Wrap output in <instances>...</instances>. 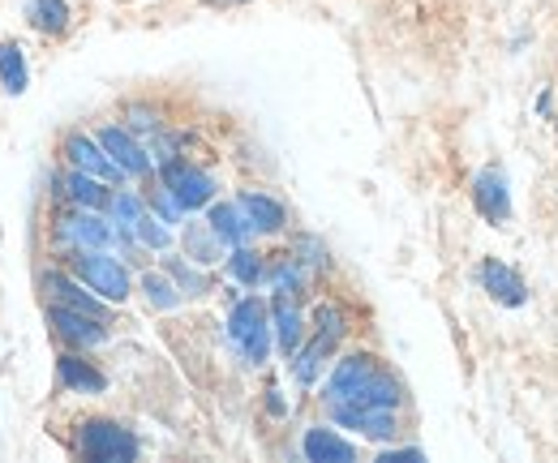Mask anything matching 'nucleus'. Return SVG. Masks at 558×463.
<instances>
[{
    "label": "nucleus",
    "instance_id": "f257e3e1",
    "mask_svg": "<svg viewBox=\"0 0 558 463\" xmlns=\"http://www.w3.org/2000/svg\"><path fill=\"white\" fill-rule=\"evenodd\" d=\"M323 403H327V407H331V403H374V407H396V412H400L404 387H400V378H396L391 369L378 365V356L352 352V356H344V361L331 369V378H327V387H323Z\"/></svg>",
    "mask_w": 558,
    "mask_h": 463
},
{
    "label": "nucleus",
    "instance_id": "f03ea898",
    "mask_svg": "<svg viewBox=\"0 0 558 463\" xmlns=\"http://www.w3.org/2000/svg\"><path fill=\"white\" fill-rule=\"evenodd\" d=\"M271 334H276V322H271V305L263 296H241L232 301L228 309V343L241 352L245 365L263 369L267 356H271Z\"/></svg>",
    "mask_w": 558,
    "mask_h": 463
},
{
    "label": "nucleus",
    "instance_id": "7ed1b4c3",
    "mask_svg": "<svg viewBox=\"0 0 558 463\" xmlns=\"http://www.w3.org/2000/svg\"><path fill=\"white\" fill-rule=\"evenodd\" d=\"M77 455L90 463H134L142 455V442L130 425L95 416L77 425Z\"/></svg>",
    "mask_w": 558,
    "mask_h": 463
},
{
    "label": "nucleus",
    "instance_id": "20e7f679",
    "mask_svg": "<svg viewBox=\"0 0 558 463\" xmlns=\"http://www.w3.org/2000/svg\"><path fill=\"white\" fill-rule=\"evenodd\" d=\"M340 339H344V309H340V305H323V309H318L314 339L301 343L296 356H288V369H292L296 387H314V382H318V374H323L327 356L340 348Z\"/></svg>",
    "mask_w": 558,
    "mask_h": 463
},
{
    "label": "nucleus",
    "instance_id": "39448f33",
    "mask_svg": "<svg viewBox=\"0 0 558 463\" xmlns=\"http://www.w3.org/2000/svg\"><path fill=\"white\" fill-rule=\"evenodd\" d=\"M70 270L86 283V288H90V292H99V296H104V301H112V305L130 301V292H134L130 266L117 263L108 249H73Z\"/></svg>",
    "mask_w": 558,
    "mask_h": 463
},
{
    "label": "nucleus",
    "instance_id": "423d86ee",
    "mask_svg": "<svg viewBox=\"0 0 558 463\" xmlns=\"http://www.w3.org/2000/svg\"><path fill=\"white\" fill-rule=\"evenodd\" d=\"M331 421L340 429H352L356 438H369V442H391L400 434V416L396 407H374V403H331L327 407Z\"/></svg>",
    "mask_w": 558,
    "mask_h": 463
},
{
    "label": "nucleus",
    "instance_id": "0eeeda50",
    "mask_svg": "<svg viewBox=\"0 0 558 463\" xmlns=\"http://www.w3.org/2000/svg\"><path fill=\"white\" fill-rule=\"evenodd\" d=\"M159 185L181 202L185 215H190V210H203V206L215 202V176L203 172V168H194V163H185V159L163 163V168H159Z\"/></svg>",
    "mask_w": 558,
    "mask_h": 463
},
{
    "label": "nucleus",
    "instance_id": "6e6552de",
    "mask_svg": "<svg viewBox=\"0 0 558 463\" xmlns=\"http://www.w3.org/2000/svg\"><path fill=\"white\" fill-rule=\"evenodd\" d=\"M57 245H65L70 254L73 249H108V245H117V223H108L95 210L77 206L73 215L57 219Z\"/></svg>",
    "mask_w": 558,
    "mask_h": 463
},
{
    "label": "nucleus",
    "instance_id": "1a4fd4ad",
    "mask_svg": "<svg viewBox=\"0 0 558 463\" xmlns=\"http://www.w3.org/2000/svg\"><path fill=\"white\" fill-rule=\"evenodd\" d=\"M44 292L52 296V305H70V309H82V314H90V318L112 322V301H104L99 292H90L73 270L70 275L48 270V275H44Z\"/></svg>",
    "mask_w": 558,
    "mask_h": 463
},
{
    "label": "nucleus",
    "instance_id": "9d476101",
    "mask_svg": "<svg viewBox=\"0 0 558 463\" xmlns=\"http://www.w3.org/2000/svg\"><path fill=\"white\" fill-rule=\"evenodd\" d=\"M473 206H477V215L486 219L489 228H502L507 219H511V181H507V172L502 168H477V176H473Z\"/></svg>",
    "mask_w": 558,
    "mask_h": 463
},
{
    "label": "nucleus",
    "instance_id": "9b49d317",
    "mask_svg": "<svg viewBox=\"0 0 558 463\" xmlns=\"http://www.w3.org/2000/svg\"><path fill=\"white\" fill-rule=\"evenodd\" d=\"M477 283H482V292H486L489 301L502 305V309L529 305V283H524V275L511 263H502V258H486V263L477 266Z\"/></svg>",
    "mask_w": 558,
    "mask_h": 463
},
{
    "label": "nucleus",
    "instance_id": "f8f14e48",
    "mask_svg": "<svg viewBox=\"0 0 558 463\" xmlns=\"http://www.w3.org/2000/svg\"><path fill=\"white\" fill-rule=\"evenodd\" d=\"M95 137L104 142V150L112 155V163H117L125 176H134V181H138V176H146V172L155 168L150 150H146V146H142L138 137L125 130V125H104V130L95 133Z\"/></svg>",
    "mask_w": 558,
    "mask_h": 463
},
{
    "label": "nucleus",
    "instance_id": "ddd939ff",
    "mask_svg": "<svg viewBox=\"0 0 558 463\" xmlns=\"http://www.w3.org/2000/svg\"><path fill=\"white\" fill-rule=\"evenodd\" d=\"M61 150H65L70 168H77V172H90V176H99V181H125V172L112 163V155L104 150V142L90 137V133H70Z\"/></svg>",
    "mask_w": 558,
    "mask_h": 463
},
{
    "label": "nucleus",
    "instance_id": "4468645a",
    "mask_svg": "<svg viewBox=\"0 0 558 463\" xmlns=\"http://www.w3.org/2000/svg\"><path fill=\"white\" fill-rule=\"evenodd\" d=\"M48 322H52V331L61 334L70 348H99V343H108V322L90 318L82 309H70V305H52Z\"/></svg>",
    "mask_w": 558,
    "mask_h": 463
},
{
    "label": "nucleus",
    "instance_id": "2eb2a0df",
    "mask_svg": "<svg viewBox=\"0 0 558 463\" xmlns=\"http://www.w3.org/2000/svg\"><path fill=\"white\" fill-rule=\"evenodd\" d=\"M271 322H276V343L283 356H296V348L305 343V314L296 305V292H279L271 296Z\"/></svg>",
    "mask_w": 558,
    "mask_h": 463
},
{
    "label": "nucleus",
    "instance_id": "dca6fc26",
    "mask_svg": "<svg viewBox=\"0 0 558 463\" xmlns=\"http://www.w3.org/2000/svg\"><path fill=\"white\" fill-rule=\"evenodd\" d=\"M207 223L215 228V236H219L228 249H236V245H250V241L258 236L241 202H210V206H207Z\"/></svg>",
    "mask_w": 558,
    "mask_h": 463
},
{
    "label": "nucleus",
    "instance_id": "f3484780",
    "mask_svg": "<svg viewBox=\"0 0 558 463\" xmlns=\"http://www.w3.org/2000/svg\"><path fill=\"white\" fill-rule=\"evenodd\" d=\"M301 455L310 463H352L356 447L349 438H340L336 429H327V425H310L305 438H301Z\"/></svg>",
    "mask_w": 558,
    "mask_h": 463
},
{
    "label": "nucleus",
    "instance_id": "a211bd4d",
    "mask_svg": "<svg viewBox=\"0 0 558 463\" xmlns=\"http://www.w3.org/2000/svg\"><path fill=\"white\" fill-rule=\"evenodd\" d=\"M57 378H61L65 391H77V395H104V391H108L104 369H95V365H90L86 356H77V352H61V356H57Z\"/></svg>",
    "mask_w": 558,
    "mask_h": 463
},
{
    "label": "nucleus",
    "instance_id": "6ab92c4d",
    "mask_svg": "<svg viewBox=\"0 0 558 463\" xmlns=\"http://www.w3.org/2000/svg\"><path fill=\"white\" fill-rule=\"evenodd\" d=\"M241 206H245V215H250V223H254V232H263V236H276L283 232V223H288V210H283V202L271 198V194H263V190H241Z\"/></svg>",
    "mask_w": 558,
    "mask_h": 463
},
{
    "label": "nucleus",
    "instance_id": "aec40b11",
    "mask_svg": "<svg viewBox=\"0 0 558 463\" xmlns=\"http://www.w3.org/2000/svg\"><path fill=\"white\" fill-rule=\"evenodd\" d=\"M223 241L215 236V228L210 223H185V258L198 266H215L223 258Z\"/></svg>",
    "mask_w": 558,
    "mask_h": 463
},
{
    "label": "nucleus",
    "instance_id": "412c9836",
    "mask_svg": "<svg viewBox=\"0 0 558 463\" xmlns=\"http://www.w3.org/2000/svg\"><path fill=\"white\" fill-rule=\"evenodd\" d=\"M65 194H70L73 206H86V210H104V206L112 202L108 181H99V176H90V172H77V168L65 176Z\"/></svg>",
    "mask_w": 558,
    "mask_h": 463
},
{
    "label": "nucleus",
    "instance_id": "4be33fe9",
    "mask_svg": "<svg viewBox=\"0 0 558 463\" xmlns=\"http://www.w3.org/2000/svg\"><path fill=\"white\" fill-rule=\"evenodd\" d=\"M228 275L241 283V288H258L263 279H267V266H263V254H254L250 245H236V249H228Z\"/></svg>",
    "mask_w": 558,
    "mask_h": 463
},
{
    "label": "nucleus",
    "instance_id": "5701e85b",
    "mask_svg": "<svg viewBox=\"0 0 558 463\" xmlns=\"http://www.w3.org/2000/svg\"><path fill=\"white\" fill-rule=\"evenodd\" d=\"M26 17L35 31L44 35H61L70 26V0H31L26 4Z\"/></svg>",
    "mask_w": 558,
    "mask_h": 463
},
{
    "label": "nucleus",
    "instance_id": "b1692460",
    "mask_svg": "<svg viewBox=\"0 0 558 463\" xmlns=\"http://www.w3.org/2000/svg\"><path fill=\"white\" fill-rule=\"evenodd\" d=\"M142 292H146V301H150V309H177L181 301H185V292L177 288V279L163 270V275H155V270H146L142 275Z\"/></svg>",
    "mask_w": 558,
    "mask_h": 463
},
{
    "label": "nucleus",
    "instance_id": "393cba45",
    "mask_svg": "<svg viewBox=\"0 0 558 463\" xmlns=\"http://www.w3.org/2000/svg\"><path fill=\"white\" fill-rule=\"evenodd\" d=\"M108 210H112V223H117V241H138V236H134V223L142 219L146 202H142L138 194H112Z\"/></svg>",
    "mask_w": 558,
    "mask_h": 463
},
{
    "label": "nucleus",
    "instance_id": "a878e982",
    "mask_svg": "<svg viewBox=\"0 0 558 463\" xmlns=\"http://www.w3.org/2000/svg\"><path fill=\"white\" fill-rule=\"evenodd\" d=\"M0 82H4V90H9V95H22V90H26V82H31V73H26V57H22V48H17V44H0Z\"/></svg>",
    "mask_w": 558,
    "mask_h": 463
},
{
    "label": "nucleus",
    "instance_id": "bb28decb",
    "mask_svg": "<svg viewBox=\"0 0 558 463\" xmlns=\"http://www.w3.org/2000/svg\"><path fill=\"white\" fill-rule=\"evenodd\" d=\"M163 270L177 279V288H181L185 296H207L210 292V279L194 263H185V258H163Z\"/></svg>",
    "mask_w": 558,
    "mask_h": 463
},
{
    "label": "nucleus",
    "instance_id": "cd10ccee",
    "mask_svg": "<svg viewBox=\"0 0 558 463\" xmlns=\"http://www.w3.org/2000/svg\"><path fill=\"white\" fill-rule=\"evenodd\" d=\"M134 236H138V245L155 249V254H163V249L172 245V232H168V223H163L155 210H142V219L134 223Z\"/></svg>",
    "mask_w": 558,
    "mask_h": 463
},
{
    "label": "nucleus",
    "instance_id": "c85d7f7f",
    "mask_svg": "<svg viewBox=\"0 0 558 463\" xmlns=\"http://www.w3.org/2000/svg\"><path fill=\"white\" fill-rule=\"evenodd\" d=\"M292 258L305 266V270H318V266L327 263V249H323V241H314V236H301V241L292 245Z\"/></svg>",
    "mask_w": 558,
    "mask_h": 463
},
{
    "label": "nucleus",
    "instance_id": "c756f323",
    "mask_svg": "<svg viewBox=\"0 0 558 463\" xmlns=\"http://www.w3.org/2000/svg\"><path fill=\"white\" fill-rule=\"evenodd\" d=\"M150 210H155V215H159L163 223H181V215H185V210H181V202L172 198V194H168L163 185H159V190L150 194Z\"/></svg>",
    "mask_w": 558,
    "mask_h": 463
},
{
    "label": "nucleus",
    "instance_id": "7c9ffc66",
    "mask_svg": "<svg viewBox=\"0 0 558 463\" xmlns=\"http://www.w3.org/2000/svg\"><path fill=\"white\" fill-rule=\"evenodd\" d=\"M125 130H130V133H159V112H155V108H138V103H134V108L125 112Z\"/></svg>",
    "mask_w": 558,
    "mask_h": 463
},
{
    "label": "nucleus",
    "instance_id": "2f4dec72",
    "mask_svg": "<svg viewBox=\"0 0 558 463\" xmlns=\"http://www.w3.org/2000/svg\"><path fill=\"white\" fill-rule=\"evenodd\" d=\"M378 460H383V463H391V460H425V455H421L417 447H396V451H383Z\"/></svg>",
    "mask_w": 558,
    "mask_h": 463
},
{
    "label": "nucleus",
    "instance_id": "473e14b6",
    "mask_svg": "<svg viewBox=\"0 0 558 463\" xmlns=\"http://www.w3.org/2000/svg\"><path fill=\"white\" fill-rule=\"evenodd\" d=\"M267 407H271V416H283V412H288V407H283V399H279V391H276V387H271V391H267Z\"/></svg>",
    "mask_w": 558,
    "mask_h": 463
},
{
    "label": "nucleus",
    "instance_id": "72a5a7b5",
    "mask_svg": "<svg viewBox=\"0 0 558 463\" xmlns=\"http://www.w3.org/2000/svg\"><path fill=\"white\" fill-rule=\"evenodd\" d=\"M210 9H232V4H250V0H203Z\"/></svg>",
    "mask_w": 558,
    "mask_h": 463
}]
</instances>
